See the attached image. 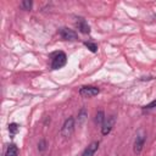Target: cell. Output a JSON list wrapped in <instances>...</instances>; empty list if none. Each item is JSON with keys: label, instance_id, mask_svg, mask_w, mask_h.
<instances>
[{"label": "cell", "instance_id": "cell-1", "mask_svg": "<svg viewBox=\"0 0 156 156\" xmlns=\"http://www.w3.org/2000/svg\"><path fill=\"white\" fill-rule=\"evenodd\" d=\"M50 58H51V69H58L61 67H63L67 62V56L63 51H55L50 55Z\"/></svg>", "mask_w": 156, "mask_h": 156}, {"label": "cell", "instance_id": "cell-2", "mask_svg": "<svg viewBox=\"0 0 156 156\" xmlns=\"http://www.w3.org/2000/svg\"><path fill=\"white\" fill-rule=\"evenodd\" d=\"M145 139H146V134L143 132V130H139L136 136H135V140H134V144H133V152L135 155H139L143 150V146L145 144Z\"/></svg>", "mask_w": 156, "mask_h": 156}, {"label": "cell", "instance_id": "cell-3", "mask_svg": "<svg viewBox=\"0 0 156 156\" xmlns=\"http://www.w3.org/2000/svg\"><path fill=\"white\" fill-rule=\"evenodd\" d=\"M73 130H74V118L73 117H68L65 121V123H63V126L61 128V135L65 136V138H69L72 135Z\"/></svg>", "mask_w": 156, "mask_h": 156}, {"label": "cell", "instance_id": "cell-4", "mask_svg": "<svg viewBox=\"0 0 156 156\" xmlns=\"http://www.w3.org/2000/svg\"><path fill=\"white\" fill-rule=\"evenodd\" d=\"M115 122H116V118H115L113 115H111V116L105 118L104 123L101 124V133H102V135H107L112 130V128L115 126Z\"/></svg>", "mask_w": 156, "mask_h": 156}, {"label": "cell", "instance_id": "cell-5", "mask_svg": "<svg viewBox=\"0 0 156 156\" xmlns=\"http://www.w3.org/2000/svg\"><path fill=\"white\" fill-rule=\"evenodd\" d=\"M100 93V90H99V88H96V87H82L80 89H79V95L80 96H83V98H93V96H95V95H98Z\"/></svg>", "mask_w": 156, "mask_h": 156}, {"label": "cell", "instance_id": "cell-6", "mask_svg": "<svg viewBox=\"0 0 156 156\" xmlns=\"http://www.w3.org/2000/svg\"><path fill=\"white\" fill-rule=\"evenodd\" d=\"M58 33H60L61 38L65 39V40H77L78 39L77 33L73 29H69V28H61L58 30Z\"/></svg>", "mask_w": 156, "mask_h": 156}, {"label": "cell", "instance_id": "cell-7", "mask_svg": "<svg viewBox=\"0 0 156 156\" xmlns=\"http://www.w3.org/2000/svg\"><path fill=\"white\" fill-rule=\"evenodd\" d=\"M76 26H77V28H78V30H79L80 33H83V34H89V33H90V27H89L88 22H87L84 18H82V17L77 18Z\"/></svg>", "mask_w": 156, "mask_h": 156}, {"label": "cell", "instance_id": "cell-8", "mask_svg": "<svg viewBox=\"0 0 156 156\" xmlns=\"http://www.w3.org/2000/svg\"><path fill=\"white\" fill-rule=\"evenodd\" d=\"M99 149V141H93L88 147H85V150L83 151V154L80 156H94V154L98 151Z\"/></svg>", "mask_w": 156, "mask_h": 156}, {"label": "cell", "instance_id": "cell-9", "mask_svg": "<svg viewBox=\"0 0 156 156\" xmlns=\"http://www.w3.org/2000/svg\"><path fill=\"white\" fill-rule=\"evenodd\" d=\"M5 156H18V147L15 144H10L6 149Z\"/></svg>", "mask_w": 156, "mask_h": 156}, {"label": "cell", "instance_id": "cell-10", "mask_svg": "<svg viewBox=\"0 0 156 156\" xmlns=\"http://www.w3.org/2000/svg\"><path fill=\"white\" fill-rule=\"evenodd\" d=\"M20 130V126L17 123H10L9 124V132H10V135L13 136L15 134H17Z\"/></svg>", "mask_w": 156, "mask_h": 156}, {"label": "cell", "instance_id": "cell-11", "mask_svg": "<svg viewBox=\"0 0 156 156\" xmlns=\"http://www.w3.org/2000/svg\"><path fill=\"white\" fill-rule=\"evenodd\" d=\"M105 113H104V111H98V113H96V116H95V123L96 124H102L104 123V121H105Z\"/></svg>", "mask_w": 156, "mask_h": 156}, {"label": "cell", "instance_id": "cell-12", "mask_svg": "<svg viewBox=\"0 0 156 156\" xmlns=\"http://www.w3.org/2000/svg\"><path fill=\"white\" fill-rule=\"evenodd\" d=\"M87 116H88L87 110H85V108H82V110L78 112V124H82V123L84 122V119H85Z\"/></svg>", "mask_w": 156, "mask_h": 156}, {"label": "cell", "instance_id": "cell-13", "mask_svg": "<svg viewBox=\"0 0 156 156\" xmlns=\"http://www.w3.org/2000/svg\"><path fill=\"white\" fill-rule=\"evenodd\" d=\"M20 6L23 9V10H30L32 9V6H33V2L32 1H29V0H24V1H21V4H20Z\"/></svg>", "mask_w": 156, "mask_h": 156}, {"label": "cell", "instance_id": "cell-14", "mask_svg": "<svg viewBox=\"0 0 156 156\" xmlns=\"http://www.w3.org/2000/svg\"><path fill=\"white\" fill-rule=\"evenodd\" d=\"M84 45L91 51V52H96L98 51V45L95 43H91V41H84Z\"/></svg>", "mask_w": 156, "mask_h": 156}, {"label": "cell", "instance_id": "cell-15", "mask_svg": "<svg viewBox=\"0 0 156 156\" xmlns=\"http://www.w3.org/2000/svg\"><path fill=\"white\" fill-rule=\"evenodd\" d=\"M46 149V141L43 139V140H40L39 143H38V150L39 151H44Z\"/></svg>", "mask_w": 156, "mask_h": 156}, {"label": "cell", "instance_id": "cell-16", "mask_svg": "<svg viewBox=\"0 0 156 156\" xmlns=\"http://www.w3.org/2000/svg\"><path fill=\"white\" fill-rule=\"evenodd\" d=\"M155 107H156V100H154L150 104H147L146 106H144V110H151V108H155Z\"/></svg>", "mask_w": 156, "mask_h": 156}]
</instances>
